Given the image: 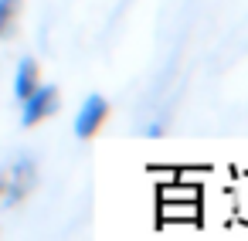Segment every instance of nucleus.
I'll return each mask as SVG.
<instances>
[{"instance_id": "obj_8", "label": "nucleus", "mask_w": 248, "mask_h": 241, "mask_svg": "<svg viewBox=\"0 0 248 241\" xmlns=\"http://www.w3.org/2000/svg\"><path fill=\"white\" fill-rule=\"evenodd\" d=\"M146 136H163V122H153V126L146 129Z\"/></svg>"}, {"instance_id": "obj_5", "label": "nucleus", "mask_w": 248, "mask_h": 241, "mask_svg": "<svg viewBox=\"0 0 248 241\" xmlns=\"http://www.w3.org/2000/svg\"><path fill=\"white\" fill-rule=\"evenodd\" d=\"M160 217L163 221H197L201 200H160Z\"/></svg>"}, {"instance_id": "obj_1", "label": "nucleus", "mask_w": 248, "mask_h": 241, "mask_svg": "<svg viewBox=\"0 0 248 241\" xmlns=\"http://www.w3.org/2000/svg\"><path fill=\"white\" fill-rule=\"evenodd\" d=\"M4 173H7V183H4V197H0V204H4V207H17L38 187V163L28 153H21L11 166H4Z\"/></svg>"}, {"instance_id": "obj_4", "label": "nucleus", "mask_w": 248, "mask_h": 241, "mask_svg": "<svg viewBox=\"0 0 248 241\" xmlns=\"http://www.w3.org/2000/svg\"><path fill=\"white\" fill-rule=\"evenodd\" d=\"M38 75H41V72H38V61H34V58H21V61H17V72H14V99H17V102H24V99L38 89V82H41Z\"/></svg>"}, {"instance_id": "obj_2", "label": "nucleus", "mask_w": 248, "mask_h": 241, "mask_svg": "<svg viewBox=\"0 0 248 241\" xmlns=\"http://www.w3.org/2000/svg\"><path fill=\"white\" fill-rule=\"evenodd\" d=\"M58 112V89L55 85H41L38 82V89L21 102V126L24 129H31V126H38V122H45L48 116H55Z\"/></svg>"}, {"instance_id": "obj_6", "label": "nucleus", "mask_w": 248, "mask_h": 241, "mask_svg": "<svg viewBox=\"0 0 248 241\" xmlns=\"http://www.w3.org/2000/svg\"><path fill=\"white\" fill-rule=\"evenodd\" d=\"M17 11H21V0H0V38H7L14 31Z\"/></svg>"}, {"instance_id": "obj_3", "label": "nucleus", "mask_w": 248, "mask_h": 241, "mask_svg": "<svg viewBox=\"0 0 248 241\" xmlns=\"http://www.w3.org/2000/svg\"><path fill=\"white\" fill-rule=\"evenodd\" d=\"M106 116H109V99L99 95V92H92V95L82 102L78 116H75V136H78V139H92V136L102 129Z\"/></svg>"}, {"instance_id": "obj_7", "label": "nucleus", "mask_w": 248, "mask_h": 241, "mask_svg": "<svg viewBox=\"0 0 248 241\" xmlns=\"http://www.w3.org/2000/svg\"><path fill=\"white\" fill-rule=\"evenodd\" d=\"M160 200H201V187H187V183L160 187Z\"/></svg>"}, {"instance_id": "obj_9", "label": "nucleus", "mask_w": 248, "mask_h": 241, "mask_svg": "<svg viewBox=\"0 0 248 241\" xmlns=\"http://www.w3.org/2000/svg\"><path fill=\"white\" fill-rule=\"evenodd\" d=\"M4 183H7V173H4V166H0V197H4Z\"/></svg>"}]
</instances>
